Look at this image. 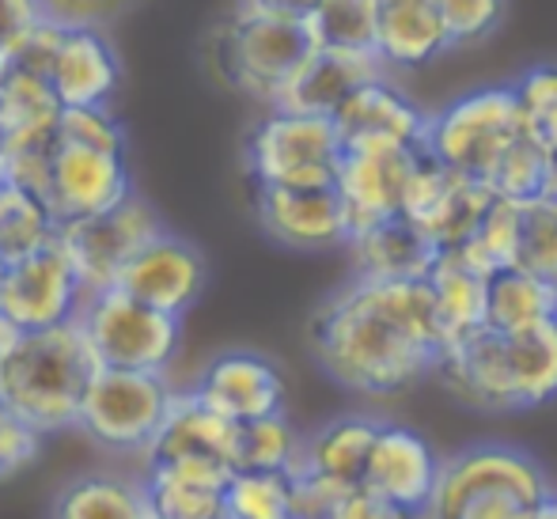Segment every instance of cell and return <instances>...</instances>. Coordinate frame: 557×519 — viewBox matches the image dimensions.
Wrapping results in <instances>:
<instances>
[{
    "label": "cell",
    "instance_id": "obj_8",
    "mask_svg": "<svg viewBox=\"0 0 557 519\" xmlns=\"http://www.w3.org/2000/svg\"><path fill=\"white\" fill-rule=\"evenodd\" d=\"M175 387L168 372H137V368H96L81 406L76 429L107 452H148L156 432L168 421Z\"/></svg>",
    "mask_w": 557,
    "mask_h": 519
},
{
    "label": "cell",
    "instance_id": "obj_48",
    "mask_svg": "<svg viewBox=\"0 0 557 519\" xmlns=\"http://www.w3.org/2000/svg\"><path fill=\"white\" fill-rule=\"evenodd\" d=\"M535 519H557V493H554V497H546L543 505H539Z\"/></svg>",
    "mask_w": 557,
    "mask_h": 519
},
{
    "label": "cell",
    "instance_id": "obj_36",
    "mask_svg": "<svg viewBox=\"0 0 557 519\" xmlns=\"http://www.w3.org/2000/svg\"><path fill=\"white\" fill-rule=\"evenodd\" d=\"M311 42L326 50H375V0H323L308 15Z\"/></svg>",
    "mask_w": 557,
    "mask_h": 519
},
{
    "label": "cell",
    "instance_id": "obj_3",
    "mask_svg": "<svg viewBox=\"0 0 557 519\" xmlns=\"http://www.w3.org/2000/svg\"><path fill=\"white\" fill-rule=\"evenodd\" d=\"M96 368V349L81 319L27 330L12 353L0 357V403L35 421L46 436L76 429Z\"/></svg>",
    "mask_w": 557,
    "mask_h": 519
},
{
    "label": "cell",
    "instance_id": "obj_10",
    "mask_svg": "<svg viewBox=\"0 0 557 519\" xmlns=\"http://www.w3.org/2000/svg\"><path fill=\"white\" fill-rule=\"evenodd\" d=\"M421 152L425 148L403 140H345L334 190L349 217V239L403 217L406 186Z\"/></svg>",
    "mask_w": 557,
    "mask_h": 519
},
{
    "label": "cell",
    "instance_id": "obj_37",
    "mask_svg": "<svg viewBox=\"0 0 557 519\" xmlns=\"http://www.w3.org/2000/svg\"><path fill=\"white\" fill-rule=\"evenodd\" d=\"M520 270L535 273L557 288V198H539L523 206Z\"/></svg>",
    "mask_w": 557,
    "mask_h": 519
},
{
    "label": "cell",
    "instance_id": "obj_1",
    "mask_svg": "<svg viewBox=\"0 0 557 519\" xmlns=\"http://www.w3.org/2000/svg\"><path fill=\"white\" fill-rule=\"evenodd\" d=\"M315 364L364 398H395L436 372L444 353L429 277H357L308 322Z\"/></svg>",
    "mask_w": 557,
    "mask_h": 519
},
{
    "label": "cell",
    "instance_id": "obj_14",
    "mask_svg": "<svg viewBox=\"0 0 557 519\" xmlns=\"http://www.w3.org/2000/svg\"><path fill=\"white\" fill-rule=\"evenodd\" d=\"M133 194L137 190H133V175L125 156L58 140L50 163V183H46L42 194V201L50 206L58 227L84 217H99V212L122 206Z\"/></svg>",
    "mask_w": 557,
    "mask_h": 519
},
{
    "label": "cell",
    "instance_id": "obj_19",
    "mask_svg": "<svg viewBox=\"0 0 557 519\" xmlns=\"http://www.w3.org/2000/svg\"><path fill=\"white\" fill-rule=\"evenodd\" d=\"M387 76V61L380 53H357V50H326L315 46L300 61L288 84L277 96V110H296V114H326L334 118L345 99L368 81Z\"/></svg>",
    "mask_w": 557,
    "mask_h": 519
},
{
    "label": "cell",
    "instance_id": "obj_43",
    "mask_svg": "<svg viewBox=\"0 0 557 519\" xmlns=\"http://www.w3.org/2000/svg\"><path fill=\"white\" fill-rule=\"evenodd\" d=\"M42 15L61 27H111L137 0H38Z\"/></svg>",
    "mask_w": 557,
    "mask_h": 519
},
{
    "label": "cell",
    "instance_id": "obj_5",
    "mask_svg": "<svg viewBox=\"0 0 557 519\" xmlns=\"http://www.w3.org/2000/svg\"><path fill=\"white\" fill-rule=\"evenodd\" d=\"M315 50L308 23L239 8L213 30V65L227 88L273 107L288 76Z\"/></svg>",
    "mask_w": 557,
    "mask_h": 519
},
{
    "label": "cell",
    "instance_id": "obj_49",
    "mask_svg": "<svg viewBox=\"0 0 557 519\" xmlns=\"http://www.w3.org/2000/svg\"><path fill=\"white\" fill-rule=\"evenodd\" d=\"M4 81H8V58H0V88H4Z\"/></svg>",
    "mask_w": 557,
    "mask_h": 519
},
{
    "label": "cell",
    "instance_id": "obj_17",
    "mask_svg": "<svg viewBox=\"0 0 557 519\" xmlns=\"http://www.w3.org/2000/svg\"><path fill=\"white\" fill-rule=\"evenodd\" d=\"M206 281H209L206 255H201L190 239H183V235L163 227L156 239H148L145 247L129 258V265H125L122 277H117V288L137 296L148 308H160L183 319V314L201 300Z\"/></svg>",
    "mask_w": 557,
    "mask_h": 519
},
{
    "label": "cell",
    "instance_id": "obj_41",
    "mask_svg": "<svg viewBox=\"0 0 557 519\" xmlns=\"http://www.w3.org/2000/svg\"><path fill=\"white\" fill-rule=\"evenodd\" d=\"M508 0H441L451 46H478L505 23Z\"/></svg>",
    "mask_w": 557,
    "mask_h": 519
},
{
    "label": "cell",
    "instance_id": "obj_51",
    "mask_svg": "<svg viewBox=\"0 0 557 519\" xmlns=\"http://www.w3.org/2000/svg\"><path fill=\"white\" fill-rule=\"evenodd\" d=\"M554 198H557V152H554Z\"/></svg>",
    "mask_w": 557,
    "mask_h": 519
},
{
    "label": "cell",
    "instance_id": "obj_31",
    "mask_svg": "<svg viewBox=\"0 0 557 519\" xmlns=\"http://www.w3.org/2000/svg\"><path fill=\"white\" fill-rule=\"evenodd\" d=\"M58 235V220L35 190L0 178V262L30 255Z\"/></svg>",
    "mask_w": 557,
    "mask_h": 519
},
{
    "label": "cell",
    "instance_id": "obj_23",
    "mask_svg": "<svg viewBox=\"0 0 557 519\" xmlns=\"http://www.w3.org/2000/svg\"><path fill=\"white\" fill-rule=\"evenodd\" d=\"M375 50L395 69H421L455 50L441 0H375Z\"/></svg>",
    "mask_w": 557,
    "mask_h": 519
},
{
    "label": "cell",
    "instance_id": "obj_44",
    "mask_svg": "<svg viewBox=\"0 0 557 519\" xmlns=\"http://www.w3.org/2000/svg\"><path fill=\"white\" fill-rule=\"evenodd\" d=\"M42 20L46 15L38 0H0V58H8L23 42V35Z\"/></svg>",
    "mask_w": 557,
    "mask_h": 519
},
{
    "label": "cell",
    "instance_id": "obj_16",
    "mask_svg": "<svg viewBox=\"0 0 557 519\" xmlns=\"http://www.w3.org/2000/svg\"><path fill=\"white\" fill-rule=\"evenodd\" d=\"M255 217L288 250H334L349 243V217L334 186H255Z\"/></svg>",
    "mask_w": 557,
    "mask_h": 519
},
{
    "label": "cell",
    "instance_id": "obj_42",
    "mask_svg": "<svg viewBox=\"0 0 557 519\" xmlns=\"http://www.w3.org/2000/svg\"><path fill=\"white\" fill-rule=\"evenodd\" d=\"M349 485H337L311 470H293V519H334Z\"/></svg>",
    "mask_w": 557,
    "mask_h": 519
},
{
    "label": "cell",
    "instance_id": "obj_18",
    "mask_svg": "<svg viewBox=\"0 0 557 519\" xmlns=\"http://www.w3.org/2000/svg\"><path fill=\"white\" fill-rule=\"evenodd\" d=\"M194 391L201 395V403L232 417L235 424L285 413V375L270 357L250 349H232L213 357Z\"/></svg>",
    "mask_w": 557,
    "mask_h": 519
},
{
    "label": "cell",
    "instance_id": "obj_27",
    "mask_svg": "<svg viewBox=\"0 0 557 519\" xmlns=\"http://www.w3.org/2000/svg\"><path fill=\"white\" fill-rule=\"evenodd\" d=\"M375 432H380L375 417H364V413L334 417V421H326L323 429L304 440V455L296 470H311V474H323L337 485L360 490L368 455H372V444H375Z\"/></svg>",
    "mask_w": 557,
    "mask_h": 519
},
{
    "label": "cell",
    "instance_id": "obj_15",
    "mask_svg": "<svg viewBox=\"0 0 557 519\" xmlns=\"http://www.w3.org/2000/svg\"><path fill=\"white\" fill-rule=\"evenodd\" d=\"M441 462L444 459L418 429L398 421H380L360 490L403 508V512H425L433 505L436 482H441Z\"/></svg>",
    "mask_w": 557,
    "mask_h": 519
},
{
    "label": "cell",
    "instance_id": "obj_46",
    "mask_svg": "<svg viewBox=\"0 0 557 519\" xmlns=\"http://www.w3.org/2000/svg\"><path fill=\"white\" fill-rule=\"evenodd\" d=\"M323 0H239V8H250V12H265V15H281V20H300L308 23V15Z\"/></svg>",
    "mask_w": 557,
    "mask_h": 519
},
{
    "label": "cell",
    "instance_id": "obj_30",
    "mask_svg": "<svg viewBox=\"0 0 557 519\" xmlns=\"http://www.w3.org/2000/svg\"><path fill=\"white\" fill-rule=\"evenodd\" d=\"M550 319H557V288L550 281L535 277L520 265L490 277V322L485 326L512 334V330H528Z\"/></svg>",
    "mask_w": 557,
    "mask_h": 519
},
{
    "label": "cell",
    "instance_id": "obj_45",
    "mask_svg": "<svg viewBox=\"0 0 557 519\" xmlns=\"http://www.w3.org/2000/svg\"><path fill=\"white\" fill-rule=\"evenodd\" d=\"M334 519H413V512H403V508L372 497L368 490H352L349 497L342 501Z\"/></svg>",
    "mask_w": 557,
    "mask_h": 519
},
{
    "label": "cell",
    "instance_id": "obj_39",
    "mask_svg": "<svg viewBox=\"0 0 557 519\" xmlns=\"http://www.w3.org/2000/svg\"><path fill=\"white\" fill-rule=\"evenodd\" d=\"M58 140H69V145H84V148H99V152H117V156H125V148H129L125 125L117 122L114 110L107 107V103L65 107V110H61Z\"/></svg>",
    "mask_w": 557,
    "mask_h": 519
},
{
    "label": "cell",
    "instance_id": "obj_29",
    "mask_svg": "<svg viewBox=\"0 0 557 519\" xmlns=\"http://www.w3.org/2000/svg\"><path fill=\"white\" fill-rule=\"evenodd\" d=\"M50 519H152L145 482L125 474H76L53 493Z\"/></svg>",
    "mask_w": 557,
    "mask_h": 519
},
{
    "label": "cell",
    "instance_id": "obj_25",
    "mask_svg": "<svg viewBox=\"0 0 557 519\" xmlns=\"http://www.w3.org/2000/svg\"><path fill=\"white\" fill-rule=\"evenodd\" d=\"M61 110H65V103H61L53 84L42 73L8 65V81L0 88V137H4V156L58 145Z\"/></svg>",
    "mask_w": 557,
    "mask_h": 519
},
{
    "label": "cell",
    "instance_id": "obj_2",
    "mask_svg": "<svg viewBox=\"0 0 557 519\" xmlns=\"http://www.w3.org/2000/svg\"><path fill=\"white\" fill-rule=\"evenodd\" d=\"M436 380L478 413H520L557 398V319L528 330L482 326L444 345Z\"/></svg>",
    "mask_w": 557,
    "mask_h": 519
},
{
    "label": "cell",
    "instance_id": "obj_33",
    "mask_svg": "<svg viewBox=\"0 0 557 519\" xmlns=\"http://www.w3.org/2000/svg\"><path fill=\"white\" fill-rule=\"evenodd\" d=\"M490 190L497 198L523 201V206L539 198H554V152L539 145L531 133H523L490 175Z\"/></svg>",
    "mask_w": 557,
    "mask_h": 519
},
{
    "label": "cell",
    "instance_id": "obj_40",
    "mask_svg": "<svg viewBox=\"0 0 557 519\" xmlns=\"http://www.w3.org/2000/svg\"><path fill=\"white\" fill-rule=\"evenodd\" d=\"M46 432L12 406L0 403V482H12L27 467H35L42 455Z\"/></svg>",
    "mask_w": 557,
    "mask_h": 519
},
{
    "label": "cell",
    "instance_id": "obj_12",
    "mask_svg": "<svg viewBox=\"0 0 557 519\" xmlns=\"http://www.w3.org/2000/svg\"><path fill=\"white\" fill-rule=\"evenodd\" d=\"M88 288L76 270L73 255L53 235L46 247L15 258L4 265V285H0V308L12 314L23 330H46L73 322L81 314Z\"/></svg>",
    "mask_w": 557,
    "mask_h": 519
},
{
    "label": "cell",
    "instance_id": "obj_24",
    "mask_svg": "<svg viewBox=\"0 0 557 519\" xmlns=\"http://www.w3.org/2000/svg\"><path fill=\"white\" fill-rule=\"evenodd\" d=\"M334 122L342 129V140H403V145L425 148L429 114L413 107V99H406L387 76L352 91Z\"/></svg>",
    "mask_w": 557,
    "mask_h": 519
},
{
    "label": "cell",
    "instance_id": "obj_32",
    "mask_svg": "<svg viewBox=\"0 0 557 519\" xmlns=\"http://www.w3.org/2000/svg\"><path fill=\"white\" fill-rule=\"evenodd\" d=\"M520 243H523V201L493 198L482 224L474 227V235L455 255L474 265V270H482L485 277H493V273L520 265Z\"/></svg>",
    "mask_w": 557,
    "mask_h": 519
},
{
    "label": "cell",
    "instance_id": "obj_11",
    "mask_svg": "<svg viewBox=\"0 0 557 519\" xmlns=\"http://www.w3.org/2000/svg\"><path fill=\"white\" fill-rule=\"evenodd\" d=\"M493 198L497 194L482 178L451 171L436 156L421 152L410 186H406L403 217L444 255V250H459L474 235V227L482 224Z\"/></svg>",
    "mask_w": 557,
    "mask_h": 519
},
{
    "label": "cell",
    "instance_id": "obj_13",
    "mask_svg": "<svg viewBox=\"0 0 557 519\" xmlns=\"http://www.w3.org/2000/svg\"><path fill=\"white\" fill-rule=\"evenodd\" d=\"M160 232H163V224H160V217H156V209L148 206L145 198H137V194L125 198L122 206L99 212V217H84V220H73V224L58 227L61 243H65L69 255H73L88 293L114 288L122 270L129 265V258Z\"/></svg>",
    "mask_w": 557,
    "mask_h": 519
},
{
    "label": "cell",
    "instance_id": "obj_50",
    "mask_svg": "<svg viewBox=\"0 0 557 519\" xmlns=\"http://www.w3.org/2000/svg\"><path fill=\"white\" fill-rule=\"evenodd\" d=\"M0 178H4V137H0Z\"/></svg>",
    "mask_w": 557,
    "mask_h": 519
},
{
    "label": "cell",
    "instance_id": "obj_26",
    "mask_svg": "<svg viewBox=\"0 0 557 519\" xmlns=\"http://www.w3.org/2000/svg\"><path fill=\"white\" fill-rule=\"evenodd\" d=\"M345 247L357 262V273L364 277H429L441 258V250L406 217L368 227V232L352 235Z\"/></svg>",
    "mask_w": 557,
    "mask_h": 519
},
{
    "label": "cell",
    "instance_id": "obj_47",
    "mask_svg": "<svg viewBox=\"0 0 557 519\" xmlns=\"http://www.w3.org/2000/svg\"><path fill=\"white\" fill-rule=\"evenodd\" d=\"M23 334H27V330H23L20 322L12 319V314L0 308V357H4V353H12V349H15V342H20Z\"/></svg>",
    "mask_w": 557,
    "mask_h": 519
},
{
    "label": "cell",
    "instance_id": "obj_9",
    "mask_svg": "<svg viewBox=\"0 0 557 519\" xmlns=\"http://www.w3.org/2000/svg\"><path fill=\"white\" fill-rule=\"evenodd\" d=\"M81 326L88 334L96 360L103 368H137V372H168L175 360L183 326L178 314H168L160 308H148L137 296L122 288H103L88 293L81 308Z\"/></svg>",
    "mask_w": 557,
    "mask_h": 519
},
{
    "label": "cell",
    "instance_id": "obj_7",
    "mask_svg": "<svg viewBox=\"0 0 557 519\" xmlns=\"http://www.w3.org/2000/svg\"><path fill=\"white\" fill-rule=\"evenodd\" d=\"M342 148L334 118L270 107L250 125L243 160L255 186H334Z\"/></svg>",
    "mask_w": 557,
    "mask_h": 519
},
{
    "label": "cell",
    "instance_id": "obj_6",
    "mask_svg": "<svg viewBox=\"0 0 557 519\" xmlns=\"http://www.w3.org/2000/svg\"><path fill=\"white\" fill-rule=\"evenodd\" d=\"M523 133H528V125H523L516 84L478 88L429 114L425 152L447 163L451 171L482 178L490 186V175Z\"/></svg>",
    "mask_w": 557,
    "mask_h": 519
},
{
    "label": "cell",
    "instance_id": "obj_28",
    "mask_svg": "<svg viewBox=\"0 0 557 519\" xmlns=\"http://www.w3.org/2000/svg\"><path fill=\"white\" fill-rule=\"evenodd\" d=\"M429 285H433L444 345L459 342V337L474 334V330H482L490 322V277L470 262H462L455 250H444L436 258Z\"/></svg>",
    "mask_w": 557,
    "mask_h": 519
},
{
    "label": "cell",
    "instance_id": "obj_21",
    "mask_svg": "<svg viewBox=\"0 0 557 519\" xmlns=\"http://www.w3.org/2000/svg\"><path fill=\"white\" fill-rule=\"evenodd\" d=\"M235 452H239V424L232 417L216 413L209 403H201V395L190 387V391H175L168 421H163L152 447L145 452V462L209 459L235 470Z\"/></svg>",
    "mask_w": 557,
    "mask_h": 519
},
{
    "label": "cell",
    "instance_id": "obj_35",
    "mask_svg": "<svg viewBox=\"0 0 557 519\" xmlns=\"http://www.w3.org/2000/svg\"><path fill=\"white\" fill-rule=\"evenodd\" d=\"M224 519H293V474L235 470L224 493Z\"/></svg>",
    "mask_w": 557,
    "mask_h": 519
},
{
    "label": "cell",
    "instance_id": "obj_20",
    "mask_svg": "<svg viewBox=\"0 0 557 519\" xmlns=\"http://www.w3.org/2000/svg\"><path fill=\"white\" fill-rule=\"evenodd\" d=\"M235 470L209 459L145 462V501L152 519H224V493Z\"/></svg>",
    "mask_w": 557,
    "mask_h": 519
},
{
    "label": "cell",
    "instance_id": "obj_38",
    "mask_svg": "<svg viewBox=\"0 0 557 519\" xmlns=\"http://www.w3.org/2000/svg\"><path fill=\"white\" fill-rule=\"evenodd\" d=\"M516 96H520L528 133L557 152V65H535L531 73H523Z\"/></svg>",
    "mask_w": 557,
    "mask_h": 519
},
{
    "label": "cell",
    "instance_id": "obj_4",
    "mask_svg": "<svg viewBox=\"0 0 557 519\" xmlns=\"http://www.w3.org/2000/svg\"><path fill=\"white\" fill-rule=\"evenodd\" d=\"M554 497L546 467L512 444H470L441 462L429 512L436 519H535Z\"/></svg>",
    "mask_w": 557,
    "mask_h": 519
},
{
    "label": "cell",
    "instance_id": "obj_34",
    "mask_svg": "<svg viewBox=\"0 0 557 519\" xmlns=\"http://www.w3.org/2000/svg\"><path fill=\"white\" fill-rule=\"evenodd\" d=\"M300 455H304V436L288 424L285 413L239 424L235 470H285V474H293L300 467Z\"/></svg>",
    "mask_w": 557,
    "mask_h": 519
},
{
    "label": "cell",
    "instance_id": "obj_22",
    "mask_svg": "<svg viewBox=\"0 0 557 519\" xmlns=\"http://www.w3.org/2000/svg\"><path fill=\"white\" fill-rule=\"evenodd\" d=\"M46 81L53 84L65 107L111 103L117 91L114 46L99 27H61L58 50L46 65Z\"/></svg>",
    "mask_w": 557,
    "mask_h": 519
}]
</instances>
